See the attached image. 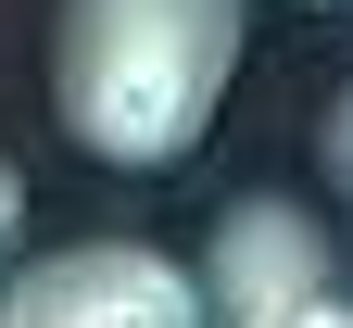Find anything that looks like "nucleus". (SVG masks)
Masks as SVG:
<instances>
[{
    "label": "nucleus",
    "instance_id": "nucleus-1",
    "mask_svg": "<svg viewBox=\"0 0 353 328\" xmlns=\"http://www.w3.org/2000/svg\"><path fill=\"white\" fill-rule=\"evenodd\" d=\"M252 0H63L51 114L88 164H190L228 114Z\"/></svg>",
    "mask_w": 353,
    "mask_h": 328
},
{
    "label": "nucleus",
    "instance_id": "nucleus-2",
    "mask_svg": "<svg viewBox=\"0 0 353 328\" xmlns=\"http://www.w3.org/2000/svg\"><path fill=\"white\" fill-rule=\"evenodd\" d=\"M0 328H202V278L152 240H76L0 291Z\"/></svg>",
    "mask_w": 353,
    "mask_h": 328
},
{
    "label": "nucleus",
    "instance_id": "nucleus-3",
    "mask_svg": "<svg viewBox=\"0 0 353 328\" xmlns=\"http://www.w3.org/2000/svg\"><path fill=\"white\" fill-rule=\"evenodd\" d=\"M328 227L303 215V202H228L214 215V240H202V328H252V316H278L303 291H328Z\"/></svg>",
    "mask_w": 353,
    "mask_h": 328
},
{
    "label": "nucleus",
    "instance_id": "nucleus-4",
    "mask_svg": "<svg viewBox=\"0 0 353 328\" xmlns=\"http://www.w3.org/2000/svg\"><path fill=\"white\" fill-rule=\"evenodd\" d=\"M252 328H353V303H341V278H328V291H303V303H278V316H252Z\"/></svg>",
    "mask_w": 353,
    "mask_h": 328
},
{
    "label": "nucleus",
    "instance_id": "nucleus-5",
    "mask_svg": "<svg viewBox=\"0 0 353 328\" xmlns=\"http://www.w3.org/2000/svg\"><path fill=\"white\" fill-rule=\"evenodd\" d=\"M13 227H26V177L0 164V253H13Z\"/></svg>",
    "mask_w": 353,
    "mask_h": 328
},
{
    "label": "nucleus",
    "instance_id": "nucleus-6",
    "mask_svg": "<svg viewBox=\"0 0 353 328\" xmlns=\"http://www.w3.org/2000/svg\"><path fill=\"white\" fill-rule=\"evenodd\" d=\"M328 152H341V177H353V102H341V126H328Z\"/></svg>",
    "mask_w": 353,
    "mask_h": 328
}]
</instances>
